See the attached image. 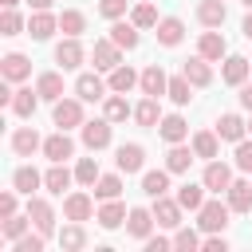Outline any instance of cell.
<instances>
[{"instance_id": "24", "label": "cell", "mask_w": 252, "mask_h": 252, "mask_svg": "<svg viewBox=\"0 0 252 252\" xmlns=\"http://www.w3.org/2000/svg\"><path fill=\"white\" fill-rule=\"evenodd\" d=\"M59 32V16H51V12H32L28 16V35L32 39H51Z\"/></svg>"}, {"instance_id": "11", "label": "cell", "mask_w": 252, "mask_h": 252, "mask_svg": "<svg viewBox=\"0 0 252 252\" xmlns=\"http://www.w3.org/2000/svg\"><path fill=\"white\" fill-rule=\"evenodd\" d=\"M201 181H205V189L209 193H224L236 177H232V165H224L220 158H213L209 165H205V173H201Z\"/></svg>"}, {"instance_id": "23", "label": "cell", "mask_w": 252, "mask_h": 252, "mask_svg": "<svg viewBox=\"0 0 252 252\" xmlns=\"http://www.w3.org/2000/svg\"><path fill=\"white\" fill-rule=\"evenodd\" d=\"M158 134H161V142L177 146V142H185V138H189V122H185L181 114H161V122H158Z\"/></svg>"}, {"instance_id": "37", "label": "cell", "mask_w": 252, "mask_h": 252, "mask_svg": "<svg viewBox=\"0 0 252 252\" xmlns=\"http://www.w3.org/2000/svg\"><path fill=\"white\" fill-rule=\"evenodd\" d=\"M224 16H228L224 0H201V4H197V20H201L205 28H220Z\"/></svg>"}, {"instance_id": "43", "label": "cell", "mask_w": 252, "mask_h": 252, "mask_svg": "<svg viewBox=\"0 0 252 252\" xmlns=\"http://www.w3.org/2000/svg\"><path fill=\"white\" fill-rule=\"evenodd\" d=\"M169 98H173V106H189V98H193V83L185 79V75H173L169 79V91H165Z\"/></svg>"}, {"instance_id": "18", "label": "cell", "mask_w": 252, "mask_h": 252, "mask_svg": "<svg viewBox=\"0 0 252 252\" xmlns=\"http://www.w3.org/2000/svg\"><path fill=\"white\" fill-rule=\"evenodd\" d=\"M224 201H228V209L232 213H252V177L244 181H232L228 189H224Z\"/></svg>"}, {"instance_id": "31", "label": "cell", "mask_w": 252, "mask_h": 252, "mask_svg": "<svg viewBox=\"0 0 252 252\" xmlns=\"http://www.w3.org/2000/svg\"><path fill=\"white\" fill-rule=\"evenodd\" d=\"M35 91H39L43 102H59V98H63V75H59V71H43V75L35 79Z\"/></svg>"}, {"instance_id": "38", "label": "cell", "mask_w": 252, "mask_h": 252, "mask_svg": "<svg viewBox=\"0 0 252 252\" xmlns=\"http://www.w3.org/2000/svg\"><path fill=\"white\" fill-rule=\"evenodd\" d=\"M134 122H138V126H146V130L161 122V106H158V98H154V94H146V98L134 106Z\"/></svg>"}, {"instance_id": "25", "label": "cell", "mask_w": 252, "mask_h": 252, "mask_svg": "<svg viewBox=\"0 0 252 252\" xmlns=\"http://www.w3.org/2000/svg\"><path fill=\"white\" fill-rule=\"evenodd\" d=\"M181 75H185L193 87H209V83H213V67H209V59H205V55L185 59V63H181Z\"/></svg>"}, {"instance_id": "35", "label": "cell", "mask_w": 252, "mask_h": 252, "mask_svg": "<svg viewBox=\"0 0 252 252\" xmlns=\"http://www.w3.org/2000/svg\"><path fill=\"white\" fill-rule=\"evenodd\" d=\"M35 106H39V91L20 87V91L12 94V114H16V118H32V114H35Z\"/></svg>"}, {"instance_id": "14", "label": "cell", "mask_w": 252, "mask_h": 252, "mask_svg": "<svg viewBox=\"0 0 252 252\" xmlns=\"http://www.w3.org/2000/svg\"><path fill=\"white\" fill-rule=\"evenodd\" d=\"M43 158H47V161H67V158H75L71 134H67V130H55L51 138H43Z\"/></svg>"}, {"instance_id": "4", "label": "cell", "mask_w": 252, "mask_h": 252, "mask_svg": "<svg viewBox=\"0 0 252 252\" xmlns=\"http://www.w3.org/2000/svg\"><path fill=\"white\" fill-rule=\"evenodd\" d=\"M150 209H154L158 228H181V224H185V220H181V213H185V209H181V201H177V197H165V193H161V197H154V205H150Z\"/></svg>"}, {"instance_id": "50", "label": "cell", "mask_w": 252, "mask_h": 252, "mask_svg": "<svg viewBox=\"0 0 252 252\" xmlns=\"http://www.w3.org/2000/svg\"><path fill=\"white\" fill-rule=\"evenodd\" d=\"M126 8H130V0H98V12H102L106 20H122Z\"/></svg>"}, {"instance_id": "9", "label": "cell", "mask_w": 252, "mask_h": 252, "mask_svg": "<svg viewBox=\"0 0 252 252\" xmlns=\"http://www.w3.org/2000/svg\"><path fill=\"white\" fill-rule=\"evenodd\" d=\"M106 91H110V83H102L98 71H83V75L75 79V94H79L83 102H102Z\"/></svg>"}, {"instance_id": "52", "label": "cell", "mask_w": 252, "mask_h": 252, "mask_svg": "<svg viewBox=\"0 0 252 252\" xmlns=\"http://www.w3.org/2000/svg\"><path fill=\"white\" fill-rule=\"evenodd\" d=\"M142 244H146V252H169V248H173V240H169V236H161V232H158V236L150 232Z\"/></svg>"}, {"instance_id": "39", "label": "cell", "mask_w": 252, "mask_h": 252, "mask_svg": "<svg viewBox=\"0 0 252 252\" xmlns=\"http://www.w3.org/2000/svg\"><path fill=\"white\" fill-rule=\"evenodd\" d=\"M122 197V173H102L94 181V201H114Z\"/></svg>"}, {"instance_id": "10", "label": "cell", "mask_w": 252, "mask_h": 252, "mask_svg": "<svg viewBox=\"0 0 252 252\" xmlns=\"http://www.w3.org/2000/svg\"><path fill=\"white\" fill-rule=\"evenodd\" d=\"M94 217V193H67L63 197V220H91Z\"/></svg>"}, {"instance_id": "28", "label": "cell", "mask_w": 252, "mask_h": 252, "mask_svg": "<svg viewBox=\"0 0 252 252\" xmlns=\"http://www.w3.org/2000/svg\"><path fill=\"white\" fill-rule=\"evenodd\" d=\"M189 146H193V154H197V158H205V161H213V158L220 154V134H217V130H197Z\"/></svg>"}, {"instance_id": "33", "label": "cell", "mask_w": 252, "mask_h": 252, "mask_svg": "<svg viewBox=\"0 0 252 252\" xmlns=\"http://www.w3.org/2000/svg\"><path fill=\"white\" fill-rule=\"evenodd\" d=\"M193 146H185V142H177V146H169V154H165V169L169 173H189V165H193Z\"/></svg>"}, {"instance_id": "36", "label": "cell", "mask_w": 252, "mask_h": 252, "mask_svg": "<svg viewBox=\"0 0 252 252\" xmlns=\"http://www.w3.org/2000/svg\"><path fill=\"white\" fill-rule=\"evenodd\" d=\"M59 244H63L67 252L87 248V228H83V220H67V224L59 228Z\"/></svg>"}, {"instance_id": "15", "label": "cell", "mask_w": 252, "mask_h": 252, "mask_svg": "<svg viewBox=\"0 0 252 252\" xmlns=\"http://www.w3.org/2000/svg\"><path fill=\"white\" fill-rule=\"evenodd\" d=\"M154 228H158V220H154V209H142V205H134V209H130V217H126V232H130L134 240H146Z\"/></svg>"}, {"instance_id": "40", "label": "cell", "mask_w": 252, "mask_h": 252, "mask_svg": "<svg viewBox=\"0 0 252 252\" xmlns=\"http://www.w3.org/2000/svg\"><path fill=\"white\" fill-rule=\"evenodd\" d=\"M59 32H63V35H83V32H87V16H83L79 8H63V12H59Z\"/></svg>"}, {"instance_id": "34", "label": "cell", "mask_w": 252, "mask_h": 252, "mask_svg": "<svg viewBox=\"0 0 252 252\" xmlns=\"http://www.w3.org/2000/svg\"><path fill=\"white\" fill-rule=\"evenodd\" d=\"M142 193L154 201V197H161V193H169V169L161 165V169H146L142 173Z\"/></svg>"}, {"instance_id": "58", "label": "cell", "mask_w": 252, "mask_h": 252, "mask_svg": "<svg viewBox=\"0 0 252 252\" xmlns=\"http://www.w3.org/2000/svg\"><path fill=\"white\" fill-rule=\"evenodd\" d=\"M244 8H252V0H244Z\"/></svg>"}, {"instance_id": "51", "label": "cell", "mask_w": 252, "mask_h": 252, "mask_svg": "<svg viewBox=\"0 0 252 252\" xmlns=\"http://www.w3.org/2000/svg\"><path fill=\"white\" fill-rule=\"evenodd\" d=\"M201 252H228V240H224V232H205V240H201Z\"/></svg>"}, {"instance_id": "7", "label": "cell", "mask_w": 252, "mask_h": 252, "mask_svg": "<svg viewBox=\"0 0 252 252\" xmlns=\"http://www.w3.org/2000/svg\"><path fill=\"white\" fill-rule=\"evenodd\" d=\"M83 59H87V51H83L79 35H63V39L55 43V63H59L63 71H75V67H83Z\"/></svg>"}, {"instance_id": "30", "label": "cell", "mask_w": 252, "mask_h": 252, "mask_svg": "<svg viewBox=\"0 0 252 252\" xmlns=\"http://www.w3.org/2000/svg\"><path fill=\"white\" fill-rule=\"evenodd\" d=\"M106 83H110V91H118V94H130V91H134V87L142 83V75H138L134 67H126V63H118V67L110 71V79H106Z\"/></svg>"}, {"instance_id": "41", "label": "cell", "mask_w": 252, "mask_h": 252, "mask_svg": "<svg viewBox=\"0 0 252 252\" xmlns=\"http://www.w3.org/2000/svg\"><path fill=\"white\" fill-rule=\"evenodd\" d=\"M177 201H181V209H189V213H197V209L205 205V181H201V185H193V181H185V185L177 189Z\"/></svg>"}, {"instance_id": "53", "label": "cell", "mask_w": 252, "mask_h": 252, "mask_svg": "<svg viewBox=\"0 0 252 252\" xmlns=\"http://www.w3.org/2000/svg\"><path fill=\"white\" fill-rule=\"evenodd\" d=\"M4 217H16V189H4L0 193V220Z\"/></svg>"}, {"instance_id": "42", "label": "cell", "mask_w": 252, "mask_h": 252, "mask_svg": "<svg viewBox=\"0 0 252 252\" xmlns=\"http://www.w3.org/2000/svg\"><path fill=\"white\" fill-rule=\"evenodd\" d=\"M102 177V169H98V161L94 158H79L75 161V181L79 185H87V189H94V181Z\"/></svg>"}, {"instance_id": "47", "label": "cell", "mask_w": 252, "mask_h": 252, "mask_svg": "<svg viewBox=\"0 0 252 252\" xmlns=\"http://www.w3.org/2000/svg\"><path fill=\"white\" fill-rule=\"evenodd\" d=\"M20 32H28V20H24L16 8H4V16H0V35H20Z\"/></svg>"}, {"instance_id": "16", "label": "cell", "mask_w": 252, "mask_h": 252, "mask_svg": "<svg viewBox=\"0 0 252 252\" xmlns=\"http://www.w3.org/2000/svg\"><path fill=\"white\" fill-rule=\"evenodd\" d=\"M71 181H75V169H67V161H51V169L43 173V189L55 197H63V189H71Z\"/></svg>"}, {"instance_id": "12", "label": "cell", "mask_w": 252, "mask_h": 252, "mask_svg": "<svg viewBox=\"0 0 252 252\" xmlns=\"http://www.w3.org/2000/svg\"><path fill=\"white\" fill-rule=\"evenodd\" d=\"M0 79H8V83H24V79H32V59L20 55V51H8V55L0 59Z\"/></svg>"}, {"instance_id": "48", "label": "cell", "mask_w": 252, "mask_h": 252, "mask_svg": "<svg viewBox=\"0 0 252 252\" xmlns=\"http://www.w3.org/2000/svg\"><path fill=\"white\" fill-rule=\"evenodd\" d=\"M43 244H47V236L35 228V232H24V236L12 244V252H43Z\"/></svg>"}, {"instance_id": "13", "label": "cell", "mask_w": 252, "mask_h": 252, "mask_svg": "<svg viewBox=\"0 0 252 252\" xmlns=\"http://www.w3.org/2000/svg\"><path fill=\"white\" fill-rule=\"evenodd\" d=\"M197 55H205L209 63H220V59L228 55V43H224V35H220L217 28L201 32V39H197Z\"/></svg>"}, {"instance_id": "54", "label": "cell", "mask_w": 252, "mask_h": 252, "mask_svg": "<svg viewBox=\"0 0 252 252\" xmlns=\"http://www.w3.org/2000/svg\"><path fill=\"white\" fill-rule=\"evenodd\" d=\"M236 98H240L244 110H252V83H240V94H236Z\"/></svg>"}, {"instance_id": "27", "label": "cell", "mask_w": 252, "mask_h": 252, "mask_svg": "<svg viewBox=\"0 0 252 252\" xmlns=\"http://www.w3.org/2000/svg\"><path fill=\"white\" fill-rule=\"evenodd\" d=\"M35 150H43V138H39L32 126H20V130L12 134V154H20V158H32Z\"/></svg>"}, {"instance_id": "1", "label": "cell", "mask_w": 252, "mask_h": 252, "mask_svg": "<svg viewBox=\"0 0 252 252\" xmlns=\"http://www.w3.org/2000/svg\"><path fill=\"white\" fill-rule=\"evenodd\" d=\"M228 213H232L228 201H220V197H217V201H205V205L197 209V228H201V232H224V228H228Z\"/></svg>"}, {"instance_id": "21", "label": "cell", "mask_w": 252, "mask_h": 252, "mask_svg": "<svg viewBox=\"0 0 252 252\" xmlns=\"http://www.w3.org/2000/svg\"><path fill=\"white\" fill-rule=\"evenodd\" d=\"M248 75H252V63H248L244 55H224L220 79H224L228 87H240V83H248Z\"/></svg>"}, {"instance_id": "32", "label": "cell", "mask_w": 252, "mask_h": 252, "mask_svg": "<svg viewBox=\"0 0 252 252\" xmlns=\"http://www.w3.org/2000/svg\"><path fill=\"white\" fill-rule=\"evenodd\" d=\"M217 134H220V142H240L248 134V122L240 114H220L217 118Z\"/></svg>"}, {"instance_id": "55", "label": "cell", "mask_w": 252, "mask_h": 252, "mask_svg": "<svg viewBox=\"0 0 252 252\" xmlns=\"http://www.w3.org/2000/svg\"><path fill=\"white\" fill-rule=\"evenodd\" d=\"M32 4V12H51V0H28Z\"/></svg>"}, {"instance_id": "5", "label": "cell", "mask_w": 252, "mask_h": 252, "mask_svg": "<svg viewBox=\"0 0 252 252\" xmlns=\"http://www.w3.org/2000/svg\"><path fill=\"white\" fill-rule=\"evenodd\" d=\"M110 118H94V122H83L79 126V134H83V146L91 150V154H98V150H106L110 146Z\"/></svg>"}, {"instance_id": "59", "label": "cell", "mask_w": 252, "mask_h": 252, "mask_svg": "<svg viewBox=\"0 0 252 252\" xmlns=\"http://www.w3.org/2000/svg\"><path fill=\"white\" fill-rule=\"evenodd\" d=\"M248 134H252V122H248Z\"/></svg>"}, {"instance_id": "26", "label": "cell", "mask_w": 252, "mask_h": 252, "mask_svg": "<svg viewBox=\"0 0 252 252\" xmlns=\"http://www.w3.org/2000/svg\"><path fill=\"white\" fill-rule=\"evenodd\" d=\"M102 118H110V122H126V118H134V106L126 102V94L110 91V94L102 98Z\"/></svg>"}, {"instance_id": "17", "label": "cell", "mask_w": 252, "mask_h": 252, "mask_svg": "<svg viewBox=\"0 0 252 252\" xmlns=\"http://www.w3.org/2000/svg\"><path fill=\"white\" fill-rule=\"evenodd\" d=\"M126 217H130V209H126L118 197H114V201H102V205L94 209V220H98V228H106V232H110V228H118Z\"/></svg>"}, {"instance_id": "29", "label": "cell", "mask_w": 252, "mask_h": 252, "mask_svg": "<svg viewBox=\"0 0 252 252\" xmlns=\"http://www.w3.org/2000/svg\"><path fill=\"white\" fill-rule=\"evenodd\" d=\"M39 185H43V173H39L35 165H20V169L12 173V189H16V193H24V197H32Z\"/></svg>"}, {"instance_id": "20", "label": "cell", "mask_w": 252, "mask_h": 252, "mask_svg": "<svg viewBox=\"0 0 252 252\" xmlns=\"http://www.w3.org/2000/svg\"><path fill=\"white\" fill-rule=\"evenodd\" d=\"M138 32H142V28H138L134 20H130V24H126V20H110V39H114L122 51H134V47L142 43V35H138Z\"/></svg>"}, {"instance_id": "45", "label": "cell", "mask_w": 252, "mask_h": 252, "mask_svg": "<svg viewBox=\"0 0 252 252\" xmlns=\"http://www.w3.org/2000/svg\"><path fill=\"white\" fill-rule=\"evenodd\" d=\"M130 20H134L142 32H146V28H158V8H154L150 0H138V4H134V12H130Z\"/></svg>"}, {"instance_id": "44", "label": "cell", "mask_w": 252, "mask_h": 252, "mask_svg": "<svg viewBox=\"0 0 252 252\" xmlns=\"http://www.w3.org/2000/svg\"><path fill=\"white\" fill-rule=\"evenodd\" d=\"M0 228H4V240H8V244H16V240L32 228V217H28V213H24V217H20V213H16V217H4V224H0Z\"/></svg>"}, {"instance_id": "6", "label": "cell", "mask_w": 252, "mask_h": 252, "mask_svg": "<svg viewBox=\"0 0 252 252\" xmlns=\"http://www.w3.org/2000/svg\"><path fill=\"white\" fill-rule=\"evenodd\" d=\"M114 165H118V173H142L146 169V150L138 146V142H122L118 150H114Z\"/></svg>"}, {"instance_id": "22", "label": "cell", "mask_w": 252, "mask_h": 252, "mask_svg": "<svg viewBox=\"0 0 252 252\" xmlns=\"http://www.w3.org/2000/svg\"><path fill=\"white\" fill-rule=\"evenodd\" d=\"M142 94H154V98H161L165 91H169V75L161 71V63H150L146 71H142Z\"/></svg>"}, {"instance_id": "46", "label": "cell", "mask_w": 252, "mask_h": 252, "mask_svg": "<svg viewBox=\"0 0 252 252\" xmlns=\"http://www.w3.org/2000/svg\"><path fill=\"white\" fill-rule=\"evenodd\" d=\"M173 248H181V252H197V248H201V232L189 228V224L173 228Z\"/></svg>"}, {"instance_id": "56", "label": "cell", "mask_w": 252, "mask_h": 252, "mask_svg": "<svg viewBox=\"0 0 252 252\" xmlns=\"http://www.w3.org/2000/svg\"><path fill=\"white\" fill-rule=\"evenodd\" d=\"M240 32H244V39H252V8H248V16H244V24H240Z\"/></svg>"}, {"instance_id": "3", "label": "cell", "mask_w": 252, "mask_h": 252, "mask_svg": "<svg viewBox=\"0 0 252 252\" xmlns=\"http://www.w3.org/2000/svg\"><path fill=\"white\" fill-rule=\"evenodd\" d=\"M28 217H32V224L51 240V236H59L55 232V209H51V201L47 197H28V209H24Z\"/></svg>"}, {"instance_id": "8", "label": "cell", "mask_w": 252, "mask_h": 252, "mask_svg": "<svg viewBox=\"0 0 252 252\" xmlns=\"http://www.w3.org/2000/svg\"><path fill=\"white\" fill-rule=\"evenodd\" d=\"M91 59H94V71H114L118 63H122V47L106 35V39H94V47H91Z\"/></svg>"}, {"instance_id": "49", "label": "cell", "mask_w": 252, "mask_h": 252, "mask_svg": "<svg viewBox=\"0 0 252 252\" xmlns=\"http://www.w3.org/2000/svg\"><path fill=\"white\" fill-rule=\"evenodd\" d=\"M232 165L240 173H252V138H240L236 142V154H232Z\"/></svg>"}, {"instance_id": "2", "label": "cell", "mask_w": 252, "mask_h": 252, "mask_svg": "<svg viewBox=\"0 0 252 252\" xmlns=\"http://www.w3.org/2000/svg\"><path fill=\"white\" fill-rule=\"evenodd\" d=\"M51 122L59 126V130H75V126H83L87 118H83V98L75 94V98H59V102H51Z\"/></svg>"}, {"instance_id": "57", "label": "cell", "mask_w": 252, "mask_h": 252, "mask_svg": "<svg viewBox=\"0 0 252 252\" xmlns=\"http://www.w3.org/2000/svg\"><path fill=\"white\" fill-rule=\"evenodd\" d=\"M0 4H4V8H16V4H20V0H0Z\"/></svg>"}, {"instance_id": "19", "label": "cell", "mask_w": 252, "mask_h": 252, "mask_svg": "<svg viewBox=\"0 0 252 252\" xmlns=\"http://www.w3.org/2000/svg\"><path fill=\"white\" fill-rule=\"evenodd\" d=\"M154 35H158V43H161V47H177V43L185 39V24H181L177 16H161V20H158V28H154Z\"/></svg>"}]
</instances>
